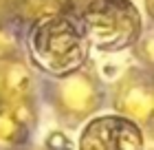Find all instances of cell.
I'll return each instance as SVG.
<instances>
[{
    "mask_svg": "<svg viewBox=\"0 0 154 150\" xmlns=\"http://www.w3.org/2000/svg\"><path fill=\"white\" fill-rule=\"evenodd\" d=\"M88 38L73 18L51 13L40 18L29 33L31 60L51 75H68L86 60Z\"/></svg>",
    "mask_w": 154,
    "mask_h": 150,
    "instance_id": "cell-1",
    "label": "cell"
},
{
    "mask_svg": "<svg viewBox=\"0 0 154 150\" xmlns=\"http://www.w3.org/2000/svg\"><path fill=\"white\" fill-rule=\"evenodd\" d=\"M20 130H22V124L16 113L11 110H0V139L2 141H9V139H16Z\"/></svg>",
    "mask_w": 154,
    "mask_h": 150,
    "instance_id": "cell-6",
    "label": "cell"
},
{
    "mask_svg": "<svg viewBox=\"0 0 154 150\" xmlns=\"http://www.w3.org/2000/svg\"><path fill=\"white\" fill-rule=\"evenodd\" d=\"M152 104H154L152 93L145 86H132V88H128L125 95H123V99H121V106L130 113L132 117H137V119H145V117H148L152 113Z\"/></svg>",
    "mask_w": 154,
    "mask_h": 150,
    "instance_id": "cell-4",
    "label": "cell"
},
{
    "mask_svg": "<svg viewBox=\"0 0 154 150\" xmlns=\"http://www.w3.org/2000/svg\"><path fill=\"white\" fill-rule=\"evenodd\" d=\"M82 150H143L141 130L128 119L101 117L86 126L79 141Z\"/></svg>",
    "mask_w": 154,
    "mask_h": 150,
    "instance_id": "cell-3",
    "label": "cell"
},
{
    "mask_svg": "<svg viewBox=\"0 0 154 150\" xmlns=\"http://www.w3.org/2000/svg\"><path fill=\"white\" fill-rule=\"evenodd\" d=\"M64 104L73 110H86L93 104V88L86 80H73L64 88Z\"/></svg>",
    "mask_w": 154,
    "mask_h": 150,
    "instance_id": "cell-5",
    "label": "cell"
},
{
    "mask_svg": "<svg viewBox=\"0 0 154 150\" xmlns=\"http://www.w3.org/2000/svg\"><path fill=\"white\" fill-rule=\"evenodd\" d=\"M5 88L9 95H22V93L26 91V84H29V80H26V75H24V71H20V69H13L9 75H7V80H5Z\"/></svg>",
    "mask_w": 154,
    "mask_h": 150,
    "instance_id": "cell-7",
    "label": "cell"
},
{
    "mask_svg": "<svg viewBox=\"0 0 154 150\" xmlns=\"http://www.w3.org/2000/svg\"><path fill=\"white\" fill-rule=\"evenodd\" d=\"M79 16L86 38L101 51L125 49L141 33V18L130 0H101Z\"/></svg>",
    "mask_w": 154,
    "mask_h": 150,
    "instance_id": "cell-2",
    "label": "cell"
},
{
    "mask_svg": "<svg viewBox=\"0 0 154 150\" xmlns=\"http://www.w3.org/2000/svg\"><path fill=\"white\" fill-rule=\"evenodd\" d=\"M68 2H71V7H73V11H77V13H84V11H88L90 7L99 5L101 0H68Z\"/></svg>",
    "mask_w": 154,
    "mask_h": 150,
    "instance_id": "cell-8",
    "label": "cell"
}]
</instances>
